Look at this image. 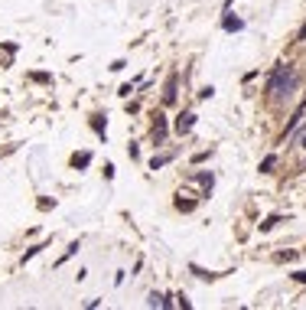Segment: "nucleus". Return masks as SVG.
I'll use <instances>...</instances> for the list:
<instances>
[{
	"mask_svg": "<svg viewBox=\"0 0 306 310\" xmlns=\"http://www.w3.org/2000/svg\"><path fill=\"white\" fill-rule=\"evenodd\" d=\"M189 128H192V114H183V118L176 121V131L183 134V131H189Z\"/></svg>",
	"mask_w": 306,
	"mask_h": 310,
	"instance_id": "1",
	"label": "nucleus"
},
{
	"mask_svg": "<svg viewBox=\"0 0 306 310\" xmlns=\"http://www.w3.org/2000/svg\"><path fill=\"white\" fill-rule=\"evenodd\" d=\"M296 39H306V23H303V30H300V36H296Z\"/></svg>",
	"mask_w": 306,
	"mask_h": 310,
	"instance_id": "2",
	"label": "nucleus"
},
{
	"mask_svg": "<svg viewBox=\"0 0 306 310\" xmlns=\"http://www.w3.org/2000/svg\"><path fill=\"white\" fill-rule=\"evenodd\" d=\"M303 147H306V134H303Z\"/></svg>",
	"mask_w": 306,
	"mask_h": 310,
	"instance_id": "3",
	"label": "nucleus"
}]
</instances>
